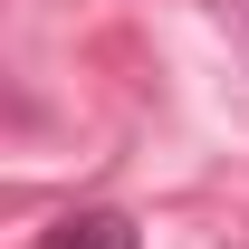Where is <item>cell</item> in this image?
Here are the masks:
<instances>
[{"label": "cell", "mask_w": 249, "mask_h": 249, "mask_svg": "<svg viewBox=\"0 0 249 249\" xmlns=\"http://www.w3.org/2000/svg\"><path fill=\"white\" fill-rule=\"evenodd\" d=\"M38 249H144V230L124 211H58L38 230Z\"/></svg>", "instance_id": "obj_1"}]
</instances>
